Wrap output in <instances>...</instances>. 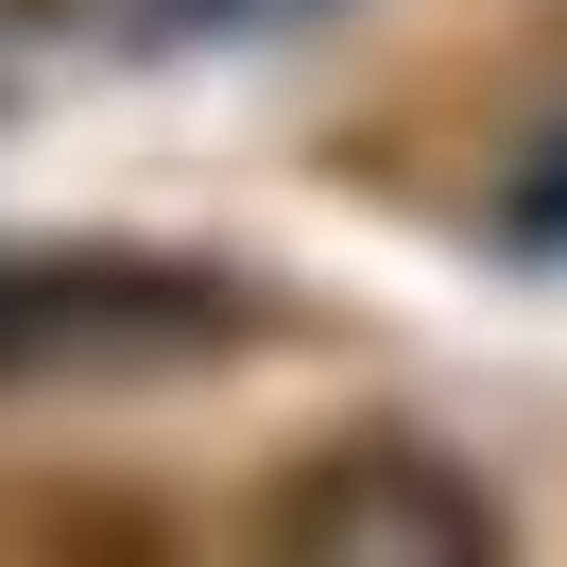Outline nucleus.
Wrapping results in <instances>:
<instances>
[{"label":"nucleus","mask_w":567,"mask_h":567,"mask_svg":"<svg viewBox=\"0 0 567 567\" xmlns=\"http://www.w3.org/2000/svg\"><path fill=\"white\" fill-rule=\"evenodd\" d=\"M276 533L327 567H482L498 550V498L464 464H430L413 430H361V447H310L276 482Z\"/></svg>","instance_id":"nucleus-1"},{"label":"nucleus","mask_w":567,"mask_h":567,"mask_svg":"<svg viewBox=\"0 0 567 567\" xmlns=\"http://www.w3.org/2000/svg\"><path fill=\"white\" fill-rule=\"evenodd\" d=\"M189 276H0V379L18 361H121V344H207Z\"/></svg>","instance_id":"nucleus-2"}]
</instances>
